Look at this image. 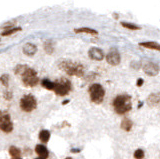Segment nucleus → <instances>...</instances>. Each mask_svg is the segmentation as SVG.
<instances>
[{"instance_id":"ddd939ff","label":"nucleus","mask_w":160,"mask_h":159,"mask_svg":"<svg viewBox=\"0 0 160 159\" xmlns=\"http://www.w3.org/2000/svg\"><path fill=\"white\" fill-rule=\"evenodd\" d=\"M35 152H36V154L40 158L43 159H47L49 156L48 148L45 145H43V144H38V145L35 146Z\"/></svg>"},{"instance_id":"aec40b11","label":"nucleus","mask_w":160,"mask_h":159,"mask_svg":"<svg viewBox=\"0 0 160 159\" xmlns=\"http://www.w3.org/2000/svg\"><path fill=\"white\" fill-rule=\"evenodd\" d=\"M21 31V28L15 26L13 28H10V29H6V30H3L1 32V36H10V35H13V34H16L17 32Z\"/></svg>"},{"instance_id":"473e14b6","label":"nucleus","mask_w":160,"mask_h":159,"mask_svg":"<svg viewBox=\"0 0 160 159\" xmlns=\"http://www.w3.org/2000/svg\"><path fill=\"white\" fill-rule=\"evenodd\" d=\"M18 159H21V158H18Z\"/></svg>"},{"instance_id":"20e7f679","label":"nucleus","mask_w":160,"mask_h":159,"mask_svg":"<svg viewBox=\"0 0 160 159\" xmlns=\"http://www.w3.org/2000/svg\"><path fill=\"white\" fill-rule=\"evenodd\" d=\"M21 80L26 87H35L39 83V77L33 68L27 67L26 70L21 74Z\"/></svg>"},{"instance_id":"4468645a","label":"nucleus","mask_w":160,"mask_h":159,"mask_svg":"<svg viewBox=\"0 0 160 159\" xmlns=\"http://www.w3.org/2000/svg\"><path fill=\"white\" fill-rule=\"evenodd\" d=\"M139 46L147 48V49H151V50H156L160 51V44L158 42L155 41H146V42H140Z\"/></svg>"},{"instance_id":"39448f33","label":"nucleus","mask_w":160,"mask_h":159,"mask_svg":"<svg viewBox=\"0 0 160 159\" xmlns=\"http://www.w3.org/2000/svg\"><path fill=\"white\" fill-rule=\"evenodd\" d=\"M19 106L24 112H32L37 108V100L31 94H27L20 99Z\"/></svg>"},{"instance_id":"a878e982","label":"nucleus","mask_w":160,"mask_h":159,"mask_svg":"<svg viewBox=\"0 0 160 159\" xmlns=\"http://www.w3.org/2000/svg\"><path fill=\"white\" fill-rule=\"evenodd\" d=\"M15 24H16V21L11 20V21H8L6 23H4L3 25L1 26V28L3 29V30H6V29H10V28L15 27Z\"/></svg>"},{"instance_id":"f8f14e48","label":"nucleus","mask_w":160,"mask_h":159,"mask_svg":"<svg viewBox=\"0 0 160 159\" xmlns=\"http://www.w3.org/2000/svg\"><path fill=\"white\" fill-rule=\"evenodd\" d=\"M147 105L150 107H155L160 104V92H154L151 93L150 95L147 97L146 100Z\"/></svg>"},{"instance_id":"1a4fd4ad","label":"nucleus","mask_w":160,"mask_h":159,"mask_svg":"<svg viewBox=\"0 0 160 159\" xmlns=\"http://www.w3.org/2000/svg\"><path fill=\"white\" fill-rule=\"evenodd\" d=\"M142 68H143L144 73L148 76H156L158 75V73L160 71V68L157 64L154 62H150V61L145 62L143 64Z\"/></svg>"},{"instance_id":"dca6fc26","label":"nucleus","mask_w":160,"mask_h":159,"mask_svg":"<svg viewBox=\"0 0 160 159\" xmlns=\"http://www.w3.org/2000/svg\"><path fill=\"white\" fill-rule=\"evenodd\" d=\"M120 127H121V129L125 132H129V131H131V129L133 127V122L131 119L125 117L121 121V123H120Z\"/></svg>"},{"instance_id":"9d476101","label":"nucleus","mask_w":160,"mask_h":159,"mask_svg":"<svg viewBox=\"0 0 160 159\" xmlns=\"http://www.w3.org/2000/svg\"><path fill=\"white\" fill-rule=\"evenodd\" d=\"M88 56L91 60H95V61H102L105 58V54L103 52V50L101 48L98 47H92L89 49L88 51Z\"/></svg>"},{"instance_id":"c85d7f7f","label":"nucleus","mask_w":160,"mask_h":159,"mask_svg":"<svg viewBox=\"0 0 160 159\" xmlns=\"http://www.w3.org/2000/svg\"><path fill=\"white\" fill-rule=\"evenodd\" d=\"M71 151L74 152V153H77V152H80V149H76V150H74V149H72Z\"/></svg>"},{"instance_id":"f3484780","label":"nucleus","mask_w":160,"mask_h":159,"mask_svg":"<svg viewBox=\"0 0 160 159\" xmlns=\"http://www.w3.org/2000/svg\"><path fill=\"white\" fill-rule=\"evenodd\" d=\"M9 154L12 159H18L21 157V150L16 146H10L9 147Z\"/></svg>"},{"instance_id":"0eeeda50","label":"nucleus","mask_w":160,"mask_h":159,"mask_svg":"<svg viewBox=\"0 0 160 159\" xmlns=\"http://www.w3.org/2000/svg\"><path fill=\"white\" fill-rule=\"evenodd\" d=\"M13 128L14 125L10 114L6 111H0V130L4 133H11Z\"/></svg>"},{"instance_id":"b1692460","label":"nucleus","mask_w":160,"mask_h":159,"mask_svg":"<svg viewBox=\"0 0 160 159\" xmlns=\"http://www.w3.org/2000/svg\"><path fill=\"white\" fill-rule=\"evenodd\" d=\"M144 155H145V152H144L143 149H141V148L136 149V150H135L134 153H133V157L135 159H143Z\"/></svg>"},{"instance_id":"bb28decb","label":"nucleus","mask_w":160,"mask_h":159,"mask_svg":"<svg viewBox=\"0 0 160 159\" xmlns=\"http://www.w3.org/2000/svg\"><path fill=\"white\" fill-rule=\"evenodd\" d=\"M4 99H6V100H11L12 99V97H13V94H12V92L11 91H5L4 92Z\"/></svg>"},{"instance_id":"7ed1b4c3","label":"nucleus","mask_w":160,"mask_h":159,"mask_svg":"<svg viewBox=\"0 0 160 159\" xmlns=\"http://www.w3.org/2000/svg\"><path fill=\"white\" fill-rule=\"evenodd\" d=\"M90 100L95 104L102 103L105 97V89L99 83H93L88 88Z\"/></svg>"},{"instance_id":"f257e3e1","label":"nucleus","mask_w":160,"mask_h":159,"mask_svg":"<svg viewBox=\"0 0 160 159\" xmlns=\"http://www.w3.org/2000/svg\"><path fill=\"white\" fill-rule=\"evenodd\" d=\"M112 106L114 111L119 115H125L132 109V99L131 96L127 94H120L113 99Z\"/></svg>"},{"instance_id":"4be33fe9","label":"nucleus","mask_w":160,"mask_h":159,"mask_svg":"<svg viewBox=\"0 0 160 159\" xmlns=\"http://www.w3.org/2000/svg\"><path fill=\"white\" fill-rule=\"evenodd\" d=\"M121 26L126 28V29H129V30H140L141 27L136 25V24H133V23H129V22H121Z\"/></svg>"},{"instance_id":"9b49d317","label":"nucleus","mask_w":160,"mask_h":159,"mask_svg":"<svg viewBox=\"0 0 160 159\" xmlns=\"http://www.w3.org/2000/svg\"><path fill=\"white\" fill-rule=\"evenodd\" d=\"M22 51H23V53L26 56L32 57V56L35 55V54H36V52H37V47H36V45H35V44H33L31 42H27V43H25L24 45H23Z\"/></svg>"},{"instance_id":"7c9ffc66","label":"nucleus","mask_w":160,"mask_h":159,"mask_svg":"<svg viewBox=\"0 0 160 159\" xmlns=\"http://www.w3.org/2000/svg\"><path fill=\"white\" fill-rule=\"evenodd\" d=\"M64 159H72L71 157H66V158H64Z\"/></svg>"},{"instance_id":"423d86ee","label":"nucleus","mask_w":160,"mask_h":159,"mask_svg":"<svg viewBox=\"0 0 160 159\" xmlns=\"http://www.w3.org/2000/svg\"><path fill=\"white\" fill-rule=\"evenodd\" d=\"M53 91L58 96H66L71 91V82L66 78L59 79V80L55 81Z\"/></svg>"},{"instance_id":"a211bd4d","label":"nucleus","mask_w":160,"mask_h":159,"mask_svg":"<svg viewBox=\"0 0 160 159\" xmlns=\"http://www.w3.org/2000/svg\"><path fill=\"white\" fill-rule=\"evenodd\" d=\"M50 136H51L50 131L46 130V129H43V130H41L39 132V140L42 143H47L50 139Z\"/></svg>"},{"instance_id":"2eb2a0df","label":"nucleus","mask_w":160,"mask_h":159,"mask_svg":"<svg viewBox=\"0 0 160 159\" xmlns=\"http://www.w3.org/2000/svg\"><path fill=\"white\" fill-rule=\"evenodd\" d=\"M75 33L79 34H89V35H98V31L95 30L93 28L90 27H80V28H75L74 29Z\"/></svg>"},{"instance_id":"412c9836","label":"nucleus","mask_w":160,"mask_h":159,"mask_svg":"<svg viewBox=\"0 0 160 159\" xmlns=\"http://www.w3.org/2000/svg\"><path fill=\"white\" fill-rule=\"evenodd\" d=\"M43 48H44V51L46 52L47 54H52L54 52V46H53V43L52 41L47 40L43 43Z\"/></svg>"},{"instance_id":"cd10ccee","label":"nucleus","mask_w":160,"mask_h":159,"mask_svg":"<svg viewBox=\"0 0 160 159\" xmlns=\"http://www.w3.org/2000/svg\"><path fill=\"white\" fill-rule=\"evenodd\" d=\"M143 83H144V80L142 78H139L138 80H137V82H136V85L138 86V87H141L142 85H143Z\"/></svg>"},{"instance_id":"c756f323","label":"nucleus","mask_w":160,"mask_h":159,"mask_svg":"<svg viewBox=\"0 0 160 159\" xmlns=\"http://www.w3.org/2000/svg\"><path fill=\"white\" fill-rule=\"evenodd\" d=\"M68 102H69V100H65V101H64V102H63L62 104H63V105H64V104H67Z\"/></svg>"},{"instance_id":"5701e85b","label":"nucleus","mask_w":160,"mask_h":159,"mask_svg":"<svg viewBox=\"0 0 160 159\" xmlns=\"http://www.w3.org/2000/svg\"><path fill=\"white\" fill-rule=\"evenodd\" d=\"M28 66L27 65H21V64H19V65H17L16 67L14 68V73L16 74V75H20L21 76V74L26 70V68Z\"/></svg>"},{"instance_id":"393cba45","label":"nucleus","mask_w":160,"mask_h":159,"mask_svg":"<svg viewBox=\"0 0 160 159\" xmlns=\"http://www.w3.org/2000/svg\"><path fill=\"white\" fill-rule=\"evenodd\" d=\"M9 80H10V77L8 74H2L1 76H0V82L3 86H8L9 85Z\"/></svg>"},{"instance_id":"6ab92c4d","label":"nucleus","mask_w":160,"mask_h":159,"mask_svg":"<svg viewBox=\"0 0 160 159\" xmlns=\"http://www.w3.org/2000/svg\"><path fill=\"white\" fill-rule=\"evenodd\" d=\"M41 86L45 89H47V90L53 91L54 86H55V81L53 82L51 80H49V79H43L41 81Z\"/></svg>"},{"instance_id":"6e6552de","label":"nucleus","mask_w":160,"mask_h":159,"mask_svg":"<svg viewBox=\"0 0 160 159\" xmlns=\"http://www.w3.org/2000/svg\"><path fill=\"white\" fill-rule=\"evenodd\" d=\"M107 63L111 66H117L121 62V55H120L119 51L117 49L112 48L108 51V53L105 56Z\"/></svg>"},{"instance_id":"f03ea898","label":"nucleus","mask_w":160,"mask_h":159,"mask_svg":"<svg viewBox=\"0 0 160 159\" xmlns=\"http://www.w3.org/2000/svg\"><path fill=\"white\" fill-rule=\"evenodd\" d=\"M58 66L69 76L82 77L85 73V67L81 63L74 62L71 60H63L59 63Z\"/></svg>"},{"instance_id":"2f4dec72","label":"nucleus","mask_w":160,"mask_h":159,"mask_svg":"<svg viewBox=\"0 0 160 159\" xmlns=\"http://www.w3.org/2000/svg\"><path fill=\"white\" fill-rule=\"evenodd\" d=\"M35 159H43V158H40V157H37V158H35Z\"/></svg>"}]
</instances>
